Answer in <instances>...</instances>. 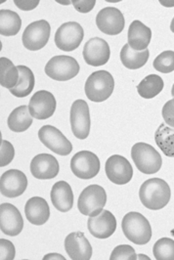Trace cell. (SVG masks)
<instances>
[{
    "instance_id": "1",
    "label": "cell",
    "mask_w": 174,
    "mask_h": 260,
    "mask_svg": "<svg viewBox=\"0 0 174 260\" xmlns=\"http://www.w3.org/2000/svg\"><path fill=\"white\" fill-rule=\"evenodd\" d=\"M139 197L145 208L151 210H159L169 203L171 191L169 185L164 180L152 178L141 185Z\"/></svg>"
},
{
    "instance_id": "2",
    "label": "cell",
    "mask_w": 174,
    "mask_h": 260,
    "mask_svg": "<svg viewBox=\"0 0 174 260\" xmlns=\"http://www.w3.org/2000/svg\"><path fill=\"white\" fill-rule=\"evenodd\" d=\"M123 234L135 245H146L152 238V227L147 218L139 212H128L121 222Z\"/></svg>"
},
{
    "instance_id": "3",
    "label": "cell",
    "mask_w": 174,
    "mask_h": 260,
    "mask_svg": "<svg viewBox=\"0 0 174 260\" xmlns=\"http://www.w3.org/2000/svg\"><path fill=\"white\" fill-rule=\"evenodd\" d=\"M115 88V80L107 71H97L91 74L85 82L87 98L96 103H101L110 98Z\"/></svg>"
},
{
    "instance_id": "4",
    "label": "cell",
    "mask_w": 174,
    "mask_h": 260,
    "mask_svg": "<svg viewBox=\"0 0 174 260\" xmlns=\"http://www.w3.org/2000/svg\"><path fill=\"white\" fill-rule=\"evenodd\" d=\"M131 157L136 168L144 174H155L161 168L162 159L159 152L151 145L136 143L131 149Z\"/></svg>"
},
{
    "instance_id": "5",
    "label": "cell",
    "mask_w": 174,
    "mask_h": 260,
    "mask_svg": "<svg viewBox=\"0 0 174 260\" xmlns=\"http://www.w3.org/2000/svg\"><path fill=\"white\" fill-rule=\"evenodd\" d=\"M107 203V194L103 187L89 185L79 198L78 208L85 216H96L100 214Z\"/></svg>"
},
{
    "instance_id": "6",
    "label": "cell",
    "mask_w": 174,
    "mask_h": 260,
    "mask_svg": "<svg viewBox=\"0 0 174 260\" xmlns=\"http://www.w3.org/2000/svg\"><path fill=\"white\" fill-rule=\"evenodd\" d=\"M45 74L57 81H67L77 77L80 73L78 61L71 56H55L45 66Z\"/></svg>"
},
{
    "instance_id": "7",
    "label": "cell",
    "mask_w": 174,
    "mask_h": 260,
    "mask_svg": "<svg viewBox=\"0 0 174 260\" xmlns=\"http://www.w3.org/2000/svg\"><path fill=\"white\" fill-rule=\"evenodd\" d=\"M84 38L82 26L77 22H67L60 26L55 34L56 46L66 52L76 50Z\"/></svg>"
},
{
    "instance_id": "8",
    "label": "cell",
    "mask_w": 174,
    "mask_h": 260,
    "mask_svg": "<svg viewBox=\"0 0 174 260\" xmlns=\"http://www.w3.org/2000/svg\"><path fill=\"white\" fill-rule=\"evenodd\" d=\"M51 34V26L45 20L36 21L26 27L23 34V44L30 51L42 49L48 42Z\"/></svg>"
},
{
    "instance_id": "9",
    "label": "cell",
    "mask_w": 174,
    "mask_h": 260,
    "mask_svg": "<svg viewBox=\"0 0 174 260\" xmlns=\"http://www.w3.org/2000/svg\"><path fill=\"white\" fill-rule=\"evenodd\" d=\"M71 127L74 135L84 140L90 132V113L88 104L84 100H77L71 107Z\"/></svg>"
},
{
    "instance_id": "10",
    "label": "cell",
    "mask_w": 174,
    "mask_h": 260,
    "mask_svg": "<svg viewBox=\"0 0 174 260\" xmlns=\"http://www.w3.org/2000/svg\"><path fill=\"white\" fill-rule=\"evenodd\" d=\"M73 173L81 179H91L100 171L99 157L89 151H81L71 159Z\"/></svg>"
},
{
    "instance_id": "11",
    "label": "cell",
    "mask_w": 174,
    "mask_h": 260,
    "mask_svg": "<svg viewBox=\"0 0 174 260\" xmlns=\"http://www.w3.org/2000/svg\"><path fill=\"white\" fill-rule=\"evenodd\" d=\"M39 138L45 147L60 156H67L73 151V145L65 135L55 126L44 125L39 131Z\"/></svg>"
},
{
    "instance_id": "12",
    "label": "cell",
    "mask_w": 174,
    "mask_h": 260,
    "mask_svg": "<svg viewBox=\"0 0 174 260\" xmlns=\"http://www.w3.org/2000/svg\"><path fill=\"white\" fill-rule=\"evenodd\" d=\"M105 170L109 180L117 185L130 182L133 176V169L130 162L120 155H114L108 158Z\"/></svg>"
},
{
    "instance_id": "13",
    "label": "cell",
    "mask_w": 174,
    "mask_h": 260,
    "mask_svg": "<svg viewBox=\"0 0 174 260\" xmlns=\"http://www.w3.org/2000/svg\"><path fill=\"white\" fill-rule=\"evenodd\" d=\"M96 25L105 35H120L124 28L123 14L118 8L106 7L97 14Z\"/></svg>"
},
{
    "instance_id": "14",
    "label": "cell",
    "mask_w": 174,
    "mask_h": 260,
    "mask_svg": "<svg viewBox=\"0 0 174 260\" xmlns=\"http://www.w3.org/2000/svg\"><path fill=\"white\" fill-rule=\"evenodd\" d=\"M27 187L26 174L18 169H10L1 175L0 192L6 198L23 195Z\"/></svg>"
},
{
    "instance_id": "15",
    "label": "cell",
    "mask_w": 174,
    "mask_h": 260,
    "mask_svg": "<svg viewBox=\"0 0 174 260\" xmlns=\"http://www.w3.org/2000/svg\"><path fill=\"white\" fill-rule=\"evenodd\" d=\"M24 228V220L19 209L13 205L5 203L0 206V229L3 234L15 237Z\"/></svg>"
},
{
    "instance_id": "16",
    "label": "cell",
    "mask_w": 174,
    "mask_h": 260,
    "mask_svg": "<svg viewBox=\"0 0 174 260\" xmlns=\"http://www.w3.org/2000/svg\"><path fill=\"white\" fill-rule=\"evenodd\" d=\"M56 105V99L51 92L41 90L31 97L28 110L32 117L43 120L53 116Z\"/></svg>"
},
{
    "instance_id": "17",
    "label": "cell",
    "mask_w": 174,
    "mask_h": 260,
    "mask_svg": "<svg viewBox=\"0 0 174 260\" xmlns=\"http://www.w3.org/2000/svg\"><path fill=\"white\" fill-rule=\"evenodd\" d=\"M82 54L88 65L101 67L107 64L110 60L111 50L106 40L94 38L85 43Z\"/></svg>"
},
{
    "instance_id": "18",
    "label": "cell",
    "mask_w": 174,
    "mask_h": 260,
    "mask_svg": "<svg viewBox=\"0 0 174 260\" xmlns=\"http://www.w3.org/2000/svg\"><path fill=\"white\" fill-rule=\"evenodd\" d=\"M90 234L97 239H108L116 232L117 219L109 210H102L96 216H90L87 221Z\"/></svg>"
},
{
    "instance_id": "19",
    "label": "cell",
    "mask_w": 174,
    "mask_h": 260,
    "mask_svg": "<svg viewBox=\"0 0 174 260\" xmlns=\"http://www.w3.org/2000/svg\"><path fill=\"white\" fill-rule=\"evenodd\" d=\"M30 172L37 179H53L59 173V162L49 154H40L30 162Z\"/></svg>"
},
{
    "instance_id": "20",
    "label": "cell",
    "mask_w": 174,
    "mask_h": 260,
    "mask_svg": "<svg viewBox=\"0 0 174 260\" xmlns=\"http://www.w3.org/2000/svg\"><path fill=\"white\" fill-rule=\"evenodd\" d=\"M65 249L73 260H89L92 256V247L81 232H74L65 240Z\"/></svg>"
},
{
    "instance_id": "21",
    "label": "cell",
    "mask_w": 174,
    "mask_h": 260,
    "mask_svg": "<svg viewBox=\"0 0 174 260\" xmlns=\"http://www.w3.org/2000/svg\"><path fill=\"white\" fill-rule=\"evenodd\" d=\"M25 213L27 220L31 224L41 226L48 221L50 217V208L43 198L33 197L27 201Z\"/></svg>"
},
{
    "instance_id": "22",
    "label": "cell",
    "mask_w": 174,
    "mask_h": 260,
    "mask_svg": "<svg viewBox=\"0 0 174 260\" xmlns=\"http://www.w3.org/2000/svg\"><path fill=\"white\" fill-rule=\"evenodd\" d=\"M152 39V30L142 22L135 20L128 28V44L135 51L147 49Z\"/></svg>"
},
{
    "instance_id": "23",
    "label": "cell",
    "mask_w": 174,
    "mask_h": 260,
    "mask_svg": "<svg viewBox=\"0 0 174 260\" xmlns=\"http://www.w3.org/2000/svg\"><path fill=\"white\" fill-rule=\"evenodd\" d=\"M51 202L56 209L61 212L69 211L74 206L72 187L66 181L55 183L51 190Z\"/></svg>"
},
{
    "instance_id": "24",
    "label": "cell",
    "mask_w": 174,
    "mask_h": 260,
    "mask_svg": "<svg viewBox=\"0 0 174 260\" xmlns=\"http://www.w3.org/2000/svg\"><path fill=\"white\" fill-rule=\"evenodd\" d=\"M20 72V78L18 84L10 89V93L18 98H24L28 96L33 90L36 79L32 71L26 66H18Z\"/></svg>"
},
{
    "instance_id": "25",
    "label": "cell",
    "mask_w": 174,
    "mask_h": 260,
    "mask_svg": "<svg viewBox=\"0 0 174 260\" xmlns=\"http://www.w3.org/2000/svg\"><path fill=\"white\" fill-rule=\"evenodd\" d=\"M150 52L146 49L144 51H135L128 43H126L121 51V61L122 65L129 70H137L146 65L149 60Z\"/></svg>"
},
{
    "instance_id": "26",
    "label": "cell",
    "mask_w": 174,
    "mask_h": 260,
    "mask_svg": "<svg viewBox=\"0 0 174 260\" xmlns=\"http://www.w3.org/2000/svg\"><path fill=\"white\" fill-rule=\"evenodd\" d=\"M8 127L14 132H24L32 124V116L29 113L28 106L16 108L8 117Z\"/></svg>"
},
{
    "instance_id": "27",
    "label": "cell",
    "mask_w": 174,
    "mask_h": 260,
    "mask_svg": "<svg viewBox=\"0 0 174 260\" xmlns=\"http://www.w3.org/2000/svg\"><path fill=\"white\" fill-rule=\"evenodd\" d=\"M20 78V72L18 67H15L12 61L6 57L0 58V84L2 87L12 89Z\"/></svg>"
},
{
    "instance_id": "28",
    "label": "cell",
    "mask_w": 174,
    "mask_h": 260,
    "mask_svg": "<svg viewBox=\"0 0 174 260\" xmlns=\"http://www.w3.org/2000/svg\"><path fill=\"white\" fill-rule=\"evenodd\" d=\"M22 26V21L18 14L11 10L0 11V35L3 37L16 36Z\"/></svg>"
},
{
    "instance_id": "29",
    "label": "cell",
    "mask_w": 174,
    "mask_h": 260,
    "mask_svg": "<svg viewBox=\"0 0 174 260\" xmlns=\"http://www.w3.org/2000/svg\"><path fill=\"white\" fill-rule=\"evenodd\" d=\"M156 143L166 156L174 157V128L161 123L155 133Z\"/></svg>"
},
{
    "instance_id": "30",
    "label": "cell",
    "mask_w": 174,
    "mask_h": 260,
    "mask_svg": "<svg viewBox=\"0 0 174 260\" xmlns=\"http://www.w3.org/2000/svg\"><path fill=\"white\" fill-rule=\"evenodd\" d=\"M163 85V80L160 76L150 75L137 85V91L144 99H152L162 91Z\"/></svg>"
},
{
    "instance_id": "31",
    "label": "cell",
    "mask_w": 174,
    "mask_h": 260,
    "mask_svg": "<svg viewBox=\"0 0 174 260\" xmlns=\"http://www.w3.org/2000/svg\"><path fill=\"white\" fill-rule=\"evenodd\" d=\"M153 253L157 260H174L173 240L161 238L154 245Z\"/></svg>"
},
{
    "instance_id": "32",
    "label": "cell",
    "mask_w": 174,
    "mask_h": 260,
    "mask_svg": "<svg viewBox=\"0 0 174 260\" xmlns=\"http://www.w3.org/2000/svg\"><path fill=\"white\" fill-rule=\"evenodd\" d=\"M154 68L162 74H169L174 71V51L167 50L161 53L154 61Z\"/></svg>"
},
{
    "instance_id": "33",
    "label": "cell",
    "mask_w": 174,
    "mask_h": 260,
    "mask_svg": "<svg viewBox=\"0 0 174 260\" xmlns=\"http://www.w3.org/2000/svg\"><path fill=\"white\" fill-rule=\"evenodd\" d=\"M111 260H135L137 254L133 247L128 245H121L114 248L110 256Z\"/></svg>"
},
{
    "instance_id": "34",
    "label": "cell",
    "mask_w": 174,
    "mask_h": 260,
    "mask_svg": "<svg viewBox=\"0 0 174 260\" xmlns=\"http://www.w3.org/2000/svg\"><path fill=\"white\" fill-rule=\"evenodd\" d=\"M15 156L13 145L9 141L1 140V153H0V167L4 168L8 166Z\"/></svg>"
},
{
    "instance_id": "35",
    "label": "cell",
    "mask_w": 174,
    "mask_h": 260,
    "mask_svg": "<svg viewBox=\"0 0 174 260\" xmlns=\"http://www.w3.org/2000/svg\"><path fill=\"white\" fill-rule=\"evenodd\" d=\"M15 258V247L13 244L5 239L0 240V259L13 260Z\"/></svg>"
},
{
    "instance_id": "36",
    "label": "cell",
    "mask_w": 174,
    "mask_h": 260,
    "mask_svg": "<svg viewBox=\"0 0 174 260\" xmlns=\"http://www.w3.org/2000/svg\"><path fill=\"white\" fill-rule=\"evenodd\" d=\"M162 117L168 126L174 128V98L163 106Z\"/></svg>"
},
{
    "instance_id": "37",
    "label": "cell",
    "mask_w": 174,
    "mask_h": 260,
    "mask_svg": "<svg viewBox=\"0 0 174 260\" xmlns=\"http://www.w3.org/2000/svg\"><path fill=\"white\" fill-rule=\"evenodd\" d=\"M72 4L75 9L80 13H88L90 12L96 4L95 0H73Z\"/></svg>"
},
{
    "instance_id": "38",
    "label": "cell",
    "mask_w": 174,
    "mask_h": 260,
    "mask_svg": "<svg viewBox=\"0 0 174 260\" xmlns=\"http://www.w3.org/2000/svg\"><path fill=\"white\" fill-rule=\"evenodd\" d=\"M14 3H15V5L19 8V9H21V10H23V11H30V10H32V9H34V8H37L38 7V5L40 4V0H32V1H20V0H15L14 1Z\"/></svg>"
},
{
    "instance_id": "39",
    "label": "cell",
    "mask_w": 174,
    "mask_h": 260,
    "mask_svg": "<svg viewBox=\"0 0 174 260\" xmlns=\"http://www.w3.org/2000/svg\"><path fill=\"white\" fill-rule=\"evenodd\" d=\"M66 260V258L63 256V255H61V254H59V253H49V254H46L44 257H43V260Z\"/></svg>"
},
{
    "instance_id": "40",
    "label": "cell",
    "mask_w": 174,
    "mask_h": 260,
    "mask_svg": "<svg viewBox=\"0 0 174 260\" xmlns=\"http://www.w3.org/2000/svg\"><path fill=\"white\" fill-rule=\"evenodd\" d=\"M160 3L165 7H173L174 6V1H162L161 0L160 1Z\"/></svg>"
},
{
    "instance_id": "41",
    "label": "cell",
    "mask_w": 174,
    "mask_h": 260,
    "mask_svg": "<svg viewBox=\"0 0 174 260\" xmlns=\"http://www.w3.org/2000/svg\"><path fill=\"white\" fill-rule=\"evenodd\" d=\"M137 258H139V259H150L148 256H145V254H139V255L137 256Z\"/></svg>"
},
{
    "instance_id": "42",
    "label": "cell",
    "mask_w": 174,
    "mask_h": 260,
    "mask_svg": "<svg viewBox=\"0 0 174 260\" xmlns=\"http://www.w3.org/2000/svg\"><path fill=\"white\" fill-rule=\"evenodd\" d=\"M58 3H60V4H64V5H68V4H71L72 3V1H57Z\"/></svg>"
},
{
    "instance_id": "43",
    "label": "cell",
    "mask_w": 174,
    "mask_h": 260,
    "mask_svg": "<svg viewBox=\"0 0 174 260\" xmlns=\"http://www.w3.org/2000/svg\"><path fill=\"white\" fill-rule=\"evenodd\" d=\"M170 29H171V31L174 32V18L172 19V21H171V25H170Z\"/></svg>"
},
{
    "instance_id": "44",
    "label": "cell",
    "mask_w": 174,
    "mask_h": 260,
    "mask_svg": "<svg viewBox=\"0 0 174 260\" xmlns=\"http://www.w3.org/2000/svg\"><path fill=\"white\" fill-rule=\"evenodd\" d=\"M171 95H172V96H173V98H174V84H173V86H172V89H171Z\"/></svg>"
}]
</instances>
